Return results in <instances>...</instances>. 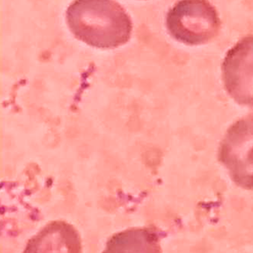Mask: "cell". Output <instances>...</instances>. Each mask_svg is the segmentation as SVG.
I'll return each mask as SVG.
<instances>
[{
    "label": "cell",
    "mask_w": 253,
    "mask_h": 253,
    "mask_svg": "<svg viewBox=\"0 0 253 253\" xmlns=\"http://www.w3.org/2000/svg\"><path fill=\"white\" fill-rule=\"evenodd\" d=\"M65 19L77 39L98 48L125 44L132 31L130 17L114 0H74L67 8Z\"/></svg>",
    "instance_id": "cell-1"
},
{
    "label": "cell",
    "mask_w": 253,
    "mask_h": 253,
    "mask_svg": "<svg viewBox=\"0 0 253 253\" xmlns=\"http://www.w3.org/2000/svg\"><path fill=\"white\" fill-rule=\"evenodd\" d=\"M166 24L169 35L177 41L198 45L217 35L221 22L208 0H180L168 11Z\"/></svg>",
    "instance_id": "cell-2"
},
{
    "label": "cell",
    "mask_w": 253,
    "mask_h": 253,
    "mask_svg": "<svg viewBox=\"0 0 253 253\" xmlns=\"http://www.w3.org/2000/svg\"><path fill=\"white\" fill-rule=\"evenodd\" d=\"M218 157L237 185L253 189V116L229 127L220 144Z\"/></svg>",
    "instance_id": "cell-3"
},
{
    "label": "cell",
    "mask_w": 253,
    "mask_h": 253,
    "mask_svg": "<svg viewBox=\"0 0 253 253\" xmlns=\"http://www.w3.org/2000/svg\"><path fill=\"white\" fill-rule=\"evenodd\" d=\"M225 88L238 104L253 108V35L239 40L222 63Z\"/></svg>",
    "instance_id": "cell-4"
}]
</instances>
